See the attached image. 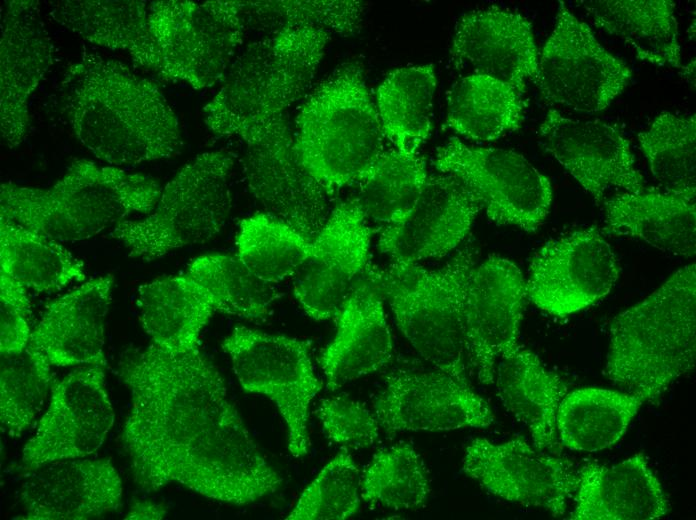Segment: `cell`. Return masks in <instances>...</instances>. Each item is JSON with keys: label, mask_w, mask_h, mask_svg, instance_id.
I'll use <instances>...</instances> for the list:
<instances>
[{"label": "cell", "mask_w": 696, "mask_h": 520, "mask_svg": "<svg viewBox=\"0 0 696 520\" xmlns=\"http://www.w3.org/2000/svg\"><path fill=\"white\" fill-rule=\"evenodd\" d=\"M644 402L638 395L603 388L567 392L556 414L558 438L573 451L609 448L622 438Z\"/></svg>", "instance_id": "32"}, {"label": "cell", "mask_w": 696, "mask_h": 520, "mask_svg": "<svg viewBox=\"0 0 696 520\" xmlns=\"http://www.w3.org/2000/svg\"><path fill=\"white\" fill-rule=\"evenodd\" d=\"M539 134L546 150L598 205L611 190L637 192L645 187L629 141L608 123L573 119L552 109Z\"/></svg>", "instance_id": "20"}, {"label": "cell", "mask_w": 696, "mask_h": 520, "mask_svg": "<svg viewBox=\"0 0 696 520\" xmlns=\"http://www.w3.org/2000/svg\"><path fill=\"white\" fill-rule=\"evenodd\" d=\"M149 2L65 0L53 2L50 15L85 40L125 51L138 65L156 72L158 52L148 25Z\"/></svg>", "instance_id": "29"}, {"label": "cell", "mask_w": 696, "mask_h": 520, "mask_svg": "<svg viewBox=\"0 0 696 520\" xmlns=\"http://www.w3.org/2000/svg\"><path fill=\"white\" fill-rule=\"evenodd\" d=\"M450 55L456 66L510 83L524 92L536 83L539 52L531 23L521 14L487 7L464 14L456 24Z\"/></svg>", "instance_id": "22"}, {"label": "cell", "mask_w": 696, "mask_h": 520, "mask_svg": "<svg viewBox=\"0 0 696 520\" xmlns=\"http://www.w3.org/2000/svg\"><path fill=\"white\" fill-rule=\"evenodd\" d=\"M233 164V157L223 151L198 155L170 180L145 219L124 220L110 235L123 243L130 257L145 261L211 240L230 211Z\"/></svg>", "instance_id": "8"}, {"label": "cell", "mask_w": 696, "mask_h": 520, "mask_svg": "<svg viewBox=\"0 0 696 520\" xmlns=\"http://www.w3.org/2000/svg\"><path fill=\"white\" fill-rule=\"evenodd\" d=\"M131 396L122 444L145 490L180 484L204 497L245 505L274 493L282 478L265 460L200 352L154 343L119 362Z\"/></svg>", "instance_id": "1"}, {"label": "cell", "mask_w": 696, "mask_h": 520, "mask_svg": "<svg viewBox=\"0 0 696 520\" xmlns=\"http://www.w3.org/2000/svg\"><path fill=\"white\" fill-rule=\"evenodd\" d=\"M481 210L475 194L456 177L429 175L413 206L382 227L378 249L396 263L444 257L463 242Z\"/></svg>", "instance_id": "19"}, {"label": "cell", "mask_w": 696, "mask_h": 520, "mask_svg": "<svg viewBox=\"0 0 696 520\" xmlns=\"http://www.w3.org/2000/svg\"><path fill=\"white\" fill-rule=\"evenodd\" d=\"M53 382L50 363L28 346L19 354L1 355L2 431L21 435L42 410Z\"/></svg>", "instance_id": "42"}, {"label": "cell", "mask_w": 696, "mask_h": 520, "mask_svg": "<svg viewBox=\"0 0 696 520\" xmlns=\"http://www.w3.org/2000/svg\"><path fill=\"white\" fill-rule=\"evenodd\" d=\"M188 276L210 296L215 311L246 319H264L280 292L252 273L237 255L207 254L194 259Z\"/></svg>", "instance_id": "37"}, {"label": "cell", "mask_w": 696, "mask_h": 520, "mask_svg": "<svg viewBox=\"0 0 696 520\" xmlns=\"http://www.w3.org/2000/svg\"><path fill=\"white\" fill-rule=\"evenodd\" d=\"M494 382L503 406L527 427L533 445L555 454L557 409L568 392L564 381L536 354L518 345L499 360Z\"/></svg>", "instance_id": "28"}, {"label": "cell", "mask_w": 696, "mask_h": 520, "mask_svg": "<svg viewBox=\"0 0 696 520\" xmlns=\"http://www.w3.org/2000/svg\"><path fill=\"white\" fill-rule=\"evenodd\" d=\"M19 493L26 519L83 520L117 509L122 484L108 459H67L29 469Z\"/></svg>", "instance_id": "23"}, {"label": "cell", "mask_w": 696, "mask_h": 520, "mask_svg": "<svg viewBox=\"0 0 696 520\" xmlns=\"http://www.w3.org/2000/svg\"><path fill=\"white\" fill-rule=\"evenodd\" d=\"M0 267L27 289L52 292L85 279L84 264L60 242L0 221Z\"/></svg>", "instance_id": "35"}, {"label": "cell", "mask_w": 696, "mask_h": 520, "mask_svg": "<svg viewBox=\"0 0 696 520\" xmlns=\"http://www.w3.org/2000/svg\"><path fill=\"white\" fill-rule=\"evenodd\" d=\"M241 387L268 397L287 429L292 456L308 453L309 407L321 390L310 356L309 342L239 326L223 340Z\"/></svg>", "instance_id": "10"}, {"label": "cell", "mask_w": 696, "mask_h": 520, "mask_svg": "<svg viewBox=\"0 0 696 520\" xmlns=\"http://www.w3.org/2000/svg\"><path fill=\"white\" fill-rule=\"evenodd\" d=\"M0 27V134L15 148L27 134L28 101L53 63V45L38 1H5Z\"/></svg>", "instance_id": "21"}, {"label": "cell", "mask_w": 696, "mask_h": 520, "mask_svg": "<svg viewBox=\"0 0 696 520\" xmlns=\"http://www.w3.org/2000/svg\"><path fill=\"white\" fill-rule=\"evenodd\" d=\"M163 505L148 500L135 501L125 519H162L166 515Z\"/></svg>", "instance_id": "46"}, {"label": "cell", "mask_w": 696, "mask_h": 520, "mask_svg": "<svg viewBox=\"0 0 696 520\" xmlns=\"http://www.w3.org/2000/svg\"><path fill=\"white\" fill-rule=\"evenodd\" d=\"M373 413L389 435L484 428L495 419L488 403L468 382L437 369L392 372L374 402Z\"/></svg>", "instance_id": "17"}, {"label": "cell", "mask_w": 696, "mask_h": 520, "mask_svg": "<svg viewBox=\"0 0 696 520\" xmlns=\"http://www.w3.org/2000/svg\"><path fill=\"white\" fill-rule=\"evenodd\" d=\"M696 358V267L675 272L610 326L603 374L615 385L656 401Z\"/></svg>", "instance_id": "4"}, {"label": "cell", "mask_w": 696, "mask_h": 520, "mask_svg": "<svg viewBox=\"0 0 696 520\" xmlns=\"http://www.w3.org/2000/svg\"><path fill=\"white\" fill-rule=\"evenodd\" d=\"M295 148L328 195L356 183L385 150V136L362 66L337 67L307 95L296 118Z\"/></svg>", "instance_id": "6"}, {"label": "cell", "mask_w": 696, "mask_h": 520, "mask_svg": "<svg viewBox=\"0 0 696 520\" xmlns=\"http://www.w3.org/2000/svg\"><path fill=\"white\" fill-rule=\"evenodd\" d=\"M522 94L510 83L471 73L457 81L449 93L447 125L467 139L497 140L521 126Z\"/></svg>", "instance_id": "33"}, {"label": "cell", "mask_w": 696, "mask_h": 520, "mask_svg": "<svg viewBox=\"0 0 696 520\" xmlns=\"http://www.w3.org/2000/svg\"><path fill=\"white\" fill-rule=\"evenodd\" d=\"M371 228L356 197L329 213L294 275L293 293L312 319L336 318L367 270Z\"/></svg>", "instance_id": "15"}, {"label": "cell", "mask_w": 696, "mask_h": 520, "mask_svg": "<svg viewBox=\"0 0 696 520\" xmlns=\"http://www.w3.org/2000/svg\"><path fill=\"white\" fill-rule=\"evenodd\" d=\"M148 25L156 73L195 89L224 80L247 29L241 1L149 2Z\"/></svg>", "instance_id": "9"}, {"label": "cell", "mask_w": 696, "mask_h": 520, "mask_svg": "<svg viewBox=\"0 0 696 520\" xmlns=\"http://www.w3.org/2000/svg\"><path fill=\"white\" fill-rule=\"evenodd\" d=\"M161 192L149 176L80 159L47 189L1 184L0 221L60 243L81 241L114 228L133 212H151Z\"/></svg>", "instance_id": "5"}, {"label": "cell", "mask_w": 696, "mask_h": 520, "mask_svg": "<svg viewBox=\"0 0 696 520\" xmlns=\"http://www.w3.org/2000/svg\"><path fill=\"white\" fill-rule=\"evenodd\" d=\"M246 28L265 36L289 28L314 27L352 36L362 27L365 4L353 0L241 1Z\"/></svg>", "instance_id": "40"}, {"label": "cell", "mask_w": 696, "mask_h": 520, "mask_svg": "<svg viewBox=\"0 0 696 520\" xmlns=\"http://www.w3.org/2000/svg\"><path fill=\"white\" fill-rule=\"evenodd\" d=\"M113 277L99 276L53 301L31 331L28 347L51 366H105L104 326Z\"/></svg>", "instance_id": "25"}, {"label": "cell", "mask_w": 696, "mask_h": 520, "mask_svg": "<svg viewBox=\"0 0 696 520\" xmlns=\"http://www.w3.org/2000/svg\"><path fill=\"white\" fill-rule=\"evenodd\" d=\"M430 492L426 466L408 443L380 450L361 476V497L394 510L422 507Z\"/></svg>", "instance_id": "41"}, {"label": "cell", "mask_w": 696, "mask_h": 520, "mask_svg": "<svg viewBox=\"0 0 696 520\" xmlns=\"http://www.w3.org/2000/svg\"><path fill=\"white\" fill-rule=\"evenodd\" d=\"M61 103L81 144L110 164L165 159L182 146L160 88L118 60L84 51L64 74Z\"/></svg>", "instance_id": "3"}, {"label": "cell", "mask_w": 696, "mask_h": 520, "mask_svg": "<svg viewBox=\"0 0 696 520\" xmlns=\"http://www.w3.org/2000/svg\"><path fill=\"white\" fill-rule=\"evenodd\" d=\"M558 3L555 26L539 53L535 84L549 103L584 113L605 110L628 86L631 70L563 1Z\"/></svg>", "instance_id": "12"}, {"label": "cell", "mask_w": 696, "mask_h": 520, "mask_svg": "<svg viewBox=\"0 0 696 520\" xmlns=\"http://www.w3.org/2000/svg\"><path fill=\"white\" fill-rule=\"evenodd\" d=\"M616 256L596 227L547 242L534 255L527 298L546 313L565 317L610 293L619 277Z\"/></svg>", "instance_id": "14"}, {"label": "cell", "mask_w": 696, "mask_h": 520, "mask_svg": "<svg viewBox=\"0 0 696 520\" xmlns=\"http://www.w3.org/2000/svg\"><path fill=\"white\" fill-rule=\"evenodd\" d=\"M140 321L152 343L171 350L199 348V337L215 311L206 290L187 274L139 287Z\"/></svg>", "instance_id": "31"}, {"label": "cell", "mask_w": 696, "mask_h": 520, "mask_svg": "<svg viewBox=\"0 0 696 520\" xmlns=\"http://www.w3.org/2000/svg\"><path fill=\"white\" fill-rule=\"evenodd\" d=\"M433 165L470 189L498 225L534 232L550 212L549 179L514 151L475 147L453 138L437 148Z\"/></svg>", "instance_id": "11"}, {"label": "cell", "mask_w": 696, "mask_h": 520, "mask_svg": "<svg viewBox=\"0 0 696 520\" xmlns=\"http://www.w3.org/2000/svg\"><path fill=\"white\" fill-rule=\"evenodd\" d=\"M104 367H79L53 382L49 406L23 449L25 469L86 457L102 445L114 422Z\"/></svg>", "instance_id": "16"}, {"label": "cell", "mask_w": 696, "mask_h": 520, "mask_svg": "<svg viewBox=\"0 0 696 520\" xmlns=\"http://www.w3.org/2000/svg\"><path fill=\"white\" fill-rule=\"evenodd\" d=\"M657 187L677 192H696V117L670 112L657 115L638 134Z\"/></svg>", "instance_id": "39"}, {"label": "cell", "mask_w": 696, "mask_h": 520, "mask_svg": "<svg viewBox=\"0 0 696 520\" xmlns=\"http://www.w3.org/2000/svg\"><path fill=\"white\" fill-rule=\"evenodd\" d=\"M579 3L597 27L622 39L640 60L658 66L682 67L673 1L585 0Z\"/></svg>", "instance_id": "30"}, {"label": "cell", "mask_w": 696, "mask_h": 520, "mask_svg": "<svg viewBox=\"0 0 696 520\" xmlns=\"http://www.w3.org/2000/svg\"><path fill=\"white\" fill-rule=\"evenodd\" d=\"M464 473L506 501L565 514L575 493L579 469L566 458L539 450L521 438L494 443L476 438L466 447Z\"/></svg>", "instance_id": "13"}, {"label": "cell", "mask_w": 696, "mask_h": 520, "mask_svg": "<svg viewBox=\"0 0 696 520\" xmlns=\"http://www.w3.org/2000/svg\"><path fill=\"white\" fill-rule=\"evenodd\" d=\"M0 352L15 355L23 352L30 340V301L27 288L0 270Z\"/></svg>", "instance_id": "45"}, {"label": "cell", "mask_w": 696, "mask_h": 520, "mask_svg": "<svg viewBox=\"0 0 696 520\" xmlns=\"http://www.w3.org/2000/svg\"><path fill=\"white\" fill-rule=\"evenodd\" d=\"M428 176L425 158L419 151L385 149L356 182V199L367 220L383 227L413 206Z\"/></svg>", "instance_id": "36"}, {"label": "cell", "mask_w": 696, "mask_h": 520, "mask_svg": "<svg viewBox=\"0 0 696 520\" xmlns=\"http://www.w3.org/2000/svg\"><path fill=\"white\" fill-rule=\"evenodd\" d=\"M329 440L345 448L373 446L381 429L373 412L353 399L335 396L322 399L316 411Z\"/></svg>", "instance_id": "44"}, {"label": "cell", "mask_w": 696, "mask_h": 520, "mask_svg": "<svg viewBox=\"0 0 696 520\" xmlns=\"http://www.w3.org/2000/svg\"><path fill=\"white\" fill-rule=\"evenodd\" d=\"M526 280L507 258L475 265L465 296L466 358L480 383H494L497 363L518 347Z\"/></svg>", "instance_id": "18"}, {"label": "cell", "mask_w": 696, "mask_h": 520, "mask_svg": "<svg viewBox=\"0 0 696 520\" xmlns=\"http://www.w3.org/2000/svg\"><path fill=\"white\" fill-rule=\"evenodd\" d=\"M330 33L297 27L266 35L235 58L204 107L206 126L246 145L244 168L297 158L289 109L307 92Z\"/></svg>", "instance_id": "2"}, {"label": "cell", "mask_w": 696, "mask_h": 520, "mask_svg": "<svg viewBox=\"0 0 696 520\" xmlns=\"http://www.w3.org/2000/svg\"><path fill=\"white\" fill-rule=\"evenodd\" d=\"M474 257L473 246L466 244L438 269L417 263L371 265L382 297L411 346L435 369L462 382H467L465 296Z\"/></svg>", "instance_id": "7"}, {"label": "cell", "mask_w": 696, "mask_h": 520, "mask_svg": "<svg viewBox=\"0 0 696 520\" xmlns=\"http://www.w3.org/2000/svg\"><path fill=\"white\" fill-rule=\"evenodd\" d=\"M695 199L696 192L677 193L659 187L616 192L602 202L605 231L691 258L696 248Z\"/></svg>", "instance_id": "27"}, {"label": "cell", "mask_w": 696, "mask_h": 520, "mask_svg": "<svg viewBox=\"0 0 696 520\" xmlns=\"http://www.w3.org/2000/svg\"><path fill=\"white\" fill-rule=\"evenodd\" d=\"M335 319L336 334L319 356L327 388L332 391L379 371L393 356L384 299L373 277L371 264Z\"/></svg>", "instance_id": "24"}, {"label": "cell", "mask_w": 696, "mask_h": 520, "mask_svg": "<svg viewBox=\"0 0 696 520\" xmlns=\"http://www.w3.org/2000/svg\"><path fill=\"white\" fill-rule=\"evenodd\" d=\"M436 86L432 64L398 68L382 81L375 104L384 136L394 148L419 151L426 141Z\"/></svg>", "instance_id": "34"}, {"label": "cell", "mask_w": 696, "mask_h": 520, "mask_svg": "<svg viewBox=\"0 0 696 520\" xmlns=\"http://www.w3.org/2000/svg\"><path fill=\"white\" fill-rule=\"evenodd\" d=\"M572 520H653L670 504L642 453L619 463L588 462L579 469Z\"/></svg>", "instance_id": "26"}, {"label": "cell", "mask_w": 696, "mask_h": 520, "mask_svg": "<svg viewBox=\"0 0 696 520\" xmlns=\"http://www.w3.org/2000/svg\"><path fill=\"white\" fill-rule=\"evenodd\" d=\"M311 244L312 240L280 218L258 213L240 223L236 255L257 277L276 284L296 274Z\"/></svg>", "instance_id": "38"}, {"label": "cell", "mask_w": 696, "mask_h": 520, "mask_svg": "<svg viewBox=\"0 0 696 520\" xmlns=\"http://www.w3.org/2000/svg\"><path fill=\"white\" fill-rule=\"evenodd\" d=\"M361 476L346 452L331 459L302 492L286 517L291 520H343L360 506Z\"/></svg>", "instance_id": "43"}]
</instances>
